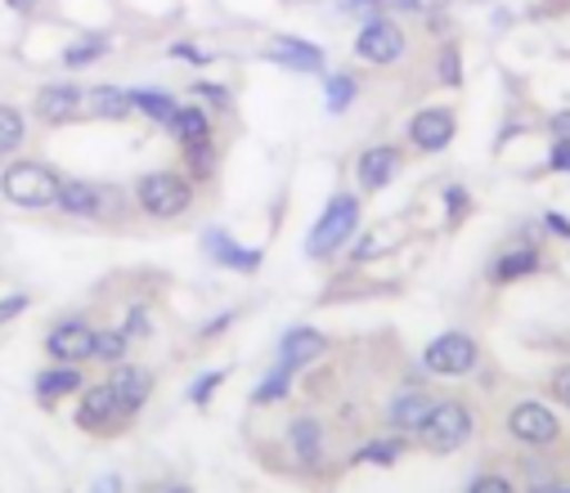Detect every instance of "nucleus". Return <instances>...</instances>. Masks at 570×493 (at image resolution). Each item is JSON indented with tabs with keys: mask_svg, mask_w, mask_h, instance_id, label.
<instances>
[{
	"mask_svg": "<svg viewBox=\"0 0 570 493\" xmlns=\"http://www.w3.org/2000/svg\"><path fill=\"white\" fill-rule=\"evenodd\" d=\"M418 435H422V444H427L431 453H453V449H463V444L472 440V409L459 404V400H440Z\"/></svg>",
	"mask_w": 570,
	"mask_h": 493,
	"instance_id": "4",
	"label": "nucleus"
},
{
	"mask_svg": "<svg viewBox=\"0 0 570 493\" xmlns=\"http://www.w3.org/2000/svg\"><path fill=\"white\" fill-rule=\"evenodd\" d=\"M81 108H86V90L81 85H46L37 94V117L46 121V127H63V121H72Z\"/></svg>",
	"mask_w": 570,
	"mask_h": 493,
	"instance_id": "11",
	"label": "nucleus"
},
{
	"mask_svg": "<svg viewBox=\"0 0 570 493\" xmlns=\"http://www.w3.org/2000/svg\"><path fill=\"white\" fill-rule=\"evenodd\" d=\"M171 59H180V63H198V68L211 63V54L198 50V46H189V41H176V46H171Z\"/></svg>",
	"mask_w": 570,
	"mask_h": 493,
	"instance_id": "35",
	"label": "nucleus"
},
{
	"mask_svg": "<svg viewBox=\"0 0 570 493\" xmlns=\"http://www.w3.org/2000/svg\"><path fill=\"white\" fill-rule=\"evenodd\" d=\"M28 127H23V112L10 108V103H0V158H10L19 144H23Z\"/></svg>",
	"mask_w": 570,
	"mask_h": 493,
	"instance_id": "25",
	"label": "nucleus"
},
{
	"mask_svg": "<svg viewBox=\"0 0 570 493\" xmlns=\"http://www.w3.org/2000/svg\"><path fill=\"white\" fill-rule=\"evenodd\" d=\"M103 50H108V46H103V37H86V41H77V46H68V50H63V63H68V68H90Z\"/></svg>",
	"mask_w": 570,
	"mask_h": 493,
	"instance_id": "28",
	"label": "nucleus"
},
{
	"mask_svg": "<svg viewBox=\"0 0 570 493\" xmlns=\"http://www.w3.org/2000/svg\"><path fill=\"white\" fill-rule=\"evenodd\" d=\"M396 171H400V149H391V144H378V149L360 153V162H356V180H360V189H369V193L387 189V184L396 180Z\"/></svg>",
	"mask_w": 570,
	"mask_h": 493,
	"instance_id": "12",
	"label": "nucleus"
},
{
	"mask_svg": "<svg viewBox=\"0 0 570 493\" xmlns=\"http://www.w3.org/2000/svg\"><path fill=\"white\" fill-rule=\"evenodd\" d=\"M230 319H234V314H220V319H211V323L202 328V336H216V332H224V328H230Z\"/></svg>",
	"mask_w": 570,
	"mask_h": 493,
	"instance_id": "44",
	"label": "nucleus"
},
{
	"mask_svg": "<svg viewBox=\"0 0 570 493\" xmlns=\"http://www.w3.org/2000/svg\"><path fill=\"white\" fill-rule=\"evenodd\" d=\"M431 409H436V400H431L427 391H404V395H396V400H391V409H387V422H391L396 431L413 435V431H422V426H427Z\"/></svg>",
	"mask_w": 570,
	"mask_h": 493,
	"instance_id": "16",
	"label": "nucleus"
},
{
	"mask_svg": "<svg viewBox=\"0 0 570 493\" xmlns=\"http://www.w3.org/2000/svg\"><path fill=\"white\" fill-rule=\"evenodd\" d=\"M468 493H517V489H512L508 475H477V480L468 484Z\"/></svg>",
	"mask_w": 570,
	"mask_h": 493,
	"instance_id": "32",
	"label": "nucleus"
},
{
	"mask_svg": "<svg viewBox=\"0 0 570 493\" xmlns=\"http://www.w3.org/2000/svg\"><path fill=\"white\" fill-rule=\"evenodd\" d=\"M351 99H356V77L351 72H337V77H328V112H347L351 108Z\"/></svg>",
	"mask_w": 570,
	"mask_h": 493,
	"instance_id": "27",
	"label": "nucleus"
},
{
	"mask_svg": "<svg viewBox=\"0 0 570 493\" xmlns=\"http://www.w3.org/2000/svg\"><path fill=\"white\" fill-rule=\"evenodd\" d=\"M108 386L118 391L122 417H131V413H140V409L149 404V395H153V373H149V368H118V373L108 378Z\"/></svg>",
	"mask_w": 570,
	"mask_h": 493,
	"instance_id": "13",
	"label": "nucleus"
},
{
	"mask_svg": "<svg viewBox=\"0 0 570 493\" xmlns=\"http://www.w3.org/2000/svg\"><path fill=\"white\" fill-rule=\"evenodd\" d=\"M171 127V135L180 140V149L184 144H207L211 140V117L202 112V108H176V117L167 121Z\"/></svg>",
	"mask_w": 570,
	"mask_h": 493,
	"instance_id": "22",
	"label": "nucleus"
},
{
	"mask_svg": "<svg viewBox=\"0 0 570 493\" xmlns=\"http://www.w3.org/2000/svg\"><path fill=\"white\" fill-rule=\"evenodd\" d=\"M270 59L283 63V68H292V72H323V50L310 46V41H301V37H279L270 46Z\"/></svg>",
	"mask_w": 570,
	"mask_h": 493,
	"instance_id": "18",
	"label": "nucleus"
},
{
	"mask_svg": "<svg viewBox=\"0 0 570 493\" xmlns=\"http://www.w3.org/2000/svg\"><path fill=\"white\" fill-rule=\"evenodd\" d=\"M136 202H140V211L153 215V220H176V215L189 211L193 189H189V180L176 175V171H149V175H140V184H136Z\"/></svg>",
	"mask_w": 570,
	"mask_h": 493,
	"instance_id": "3",
	"label": "nucleus"
},
{
	"mask_svg": "<svg viewBox=\"0 0 570 493\" xmlns=\"http://www.w3.org/2000/svg\"><path fill=\"white\" fill-rule=\"evenodd\" d=\"M508 431H512L521 444H534V449L557 444V435H561L557 413H552L548 404H539V400H521V404L508 413Z\"/></svg>",
	"mask_w": 570,
	"mask_h": 493,
	"instance_id": "7",
	"label": "nucleus"
},
{
	"mask_svg": "<svg viewBox=\"0 0 570 493\" xmlns=\"http://www.w3.org/2000/svg\"><path fill=\"white\" fill-rule=\"evenodd\" d=\"M552 131H557V140H570V112H561V117L552 121Z\"/></svg>",
	"mask_w": 570,
	"mask_h": 493,
	"instance_id": "45",
	"label": "nucleus"
},
{
	"mask_svg": "<svg viewBox=\"0 0 570 493\" xmlns=\"http://www.w3.org/2000/svg\"><path fill=\"white\" fill-rule=\"evenodd\" d=\"M46 354L59 363H81L94 359V328H86L81 319H63L50 336H46Z\"/></svg>",
	"mask_w": 570,
	"mask_h": 493,
	"instance_id": "8",
	"label": "nucleus"
},
{
	"mask_svg": "<svg viewBox=\"0 0 570 493\" xmlns=\"http://www.w3.org/2000/svg\"><path fill=\"white\" fill-rule=\"evenodd\" d=\"M220 382H224V373H202V378L189 386V400H193V404H207L211 391H220Z\"/></svg>",
	"mask_w": 570,
	"mask_h": 493,
	"instance_id": "31",
	"label": "nucleus"
},
{
	"mask_svg": "<svg viewBox=\"0 0 570 493\" xmlns=\"http://www.w3.org/2000/svg\"><path fill=\"white\" fill-rule=\"evenodd\" d=\"M477 359H481V350H477V341L468 332H444L422 354V363L431 368L436 378H463V373H472V368H477Z\"/></svg>",
	"mask_w": 570,
	"mask_h": 493,
	"instance_id": "5",
	"label": "nucleus"
},
{
	"mask_svg": "<svg viewBox=\"0 0 570 493\" xmlns=\"http://www.w3.org/2000/svg\"><path fill=\"white\" fill-rule=\"evenodd\" d=\"M6 6H10V10H19V14H32V10L41 6V0H6Z\"/></svg>",
	"mask_w": 570,
	"mask_h": 493,
	"instance_id": "46",
	"label": "nucleus"
},
{
	"mask_svg": "<svg viewBox=\"0 0 570 493\" xmlns=\"http://www.w3.org/2000/svg\"><path fill=\"white\" fill-rule=\"evenodd\" d=\"M184 158H189L193 175H207L211 171V140L207 144H184Z\"/></svg>",
	"mask_w": 570,
	"mask_h": 493,
	"instance_id": "33",
	"label": "nucleus"
},
{
	"mask_svg": "<svg viewBox=\"0 0 570 493\" xmlns=\"http://www.w3.org/2000/svg\"><path fill=\"white\" fill-rule=\"evenodd\" d=\"M557 493H570V489H557Z\"/></svg>",
	"mask_w": 570,
	"mask_h": 493,
	"instance_id": "47",
	"label": "nucleus"
},
{
	"mask_svg": "<svg viewBox=\"0 0 570 493\" xmlns=\"http://www.w3.org/2000/svg\"><path fill=\"white\" fill-rule=\"evenodd\" d=\"M543 224H548V229H552L557 238H566V242H570V220H566V215H557V211H548V215H543Z\"/></svg>",
	"mask_w": 570,
	"mask_h": 493,
	"instance_id": "42",
	"label": "nucleus"
},
{
	"mask_svg": "<svg viewBox=\"0 0 570 493\" xmlns=\"http://www.w3.org/2000/svg\"><path fill=\"white\" fill-rule=\"evenodd\" d=\"M72 391H81V368L77 363H59V368H50V373L37 378V395L46 404H54V400H63Z\"/></svg>",
	"mask_w": 570,
	"mask_h": 493,
	"instance_id": "23",
	"label": "nucleus"
},
{
	"mask_svg": "<svg viewBox=\"0 0 570 493\" xmlns=\"http://www.w3.org/2000/svg\"><path fill=\"white\" fill-rule=\"evenodd\" d=\"M108 189H99V184H86V180H68L63 189H59V211H68V215H86V220H99L103 211H108Z\"/></svg>",
	"mask_w": 570,
	"mask_h": 493,
	"instance_id": "14",
	"label": "nucleus"
},
{
	"mask_svg": "<svg viewBox=\"0 0 570 493\" xmlns=\"http://www.w3.org/2000/svg\"><path fill=\"white\" fill-rule=\"evenodd\" d=\"M356 224H360V198L337 193V198L323 207V215L314 220V229H310V238H306V252H310L314 261L332 256L337 247L356 233Z\"/></svg>",
	"mask_w": 570,
	"mask_h": 493,
	"instance_id": "2",
	"label": "nucleus"
},
{
	"mask_svg": "<svg viewBox=\"0 0 570 493\" xmlns=\"http://www.w3.org/2000/svg\"><path fill=\"white\" fill-rule=\"evenodd\" d=\"M59 189H63V180L41 162H10L6 171H0V193H6L14 207H28V211L54 207Z\"/></svg>",
	"mask_w": 570,
	"mask_h": 493,
	"instance_id": "1",
	"label": "nucleus"
},
{
	"mask_svg": "<svg viewBox=\"0 0 570 493\" xmlns=\"http://www.w3.org/2000/svg\"><path fill=\"white\" fill-rule=\"evenodd\" d=\"M453 112L449 108H422L413 121H409V140H413V149H422V153H440V149H449V140H453Z\"/></svg>",
	"mask_w": 570,
	"mask_h": 493,
	"instance_id": "9",
	"label": "nucleus"
},
{
	"mask_svg": "<svg viewBox=\"0 0 570 493\" xmlns=\"http://www.w3.org/2000/svg\"><path fill=\"white\" fill-rule=\"evenodd\" d=\"M127 332L122 328H103V332H94V359L99 363H122L127 359Z\"/></svg>",
	"mask_w": 570,
	"mask_h": 493,
	"instance_id": "26",
	"label": "nucleus"
},
{
	"mask_svg": "<svg viewBox=\"0 0 570 493\" xmlns=\"http://www.w3.org/2000/svg\"><path fill=\"white\" fill-rule=\"evenodd\" d=\"M400 449H404L400 440H373V444H364V449L356 453V462H382V466H387V462L400 457Z\"/></svg>",
	"mask_w": 570,
	"mask_h": 493,
	"instance_id": "30",
	"label": "nucleus"
},
{
	"mask_svg": "<svg viewBox=\"0 0 570 493\" xmlns=\"http://www.w3.org/2000/svg\"><path fill=\"white\" fill-rule=\"evenodd\" d=\"M86 112L90 117H108V121H122V117L136 112L131 108V90H122V85H94V90H86Z\"/></svg>",
	"mask_w": 570,
	"mask_h": 493,
	"instance_id": "19",
	"label": "nucleus"
},
{
	"mask_svg": "<svg viewBox=\"0 0 570 493\" xmlns=\"http://www.w3.org/2000/svg\"><path fill=\"white\" fill-rule=\"evenodd\" d=\"M90 493H122V475H99Z\"/></svg>",
	"mask_w": 570,
	"mask_h": 493,
	"instance_id": "43",
	"label": "nucleus"
},
{
	"mask_svg": "<svg viewBox=\"0 0 570 493\" xmlns=\"http://www.w3.org/2000/svg\"><path fill=\"white\" fill-rule=\"evenodd\" d=\"M319 354H323V336L314 328H292L279 341V368H283V373H297V368H306Z\"/></svg>",
	"mask_w": 570,
	"mask_h": 493,
	"instance_id": "17",
	"label": "nucleus"
},
{
	"mask_svg": "<svg viewBox=\"0 0 570 493\" xmlns=\"http://www.w3.org/2000/svg\"><path fill=\"white\" fill-rule=\"evenodd\" d=\"M552 171H566V175H570V140H557V149H552Z\"/></svg>",
	"mask_w": 570,
	"mask_h": 493,
	"instance_id": "41",
	"label": "nucleus"
},
{
	"mask_svg": "<svg viewBox=\"0 0 570 493\" xmlns=\"http://www.w3.org/2000/svg\"><path fill=\"white\" fill-rule=\"evenodd\" d=\"M440 81H449V85L463 81V72H459V50H444V54H440Z\"/></svg>",
	"mask_w": 570,
	"mask_h": 493,
	"instance_id": "36",
	"label": "nucleus"
},
{
	"mask_svg": "<svg viewBox=\"0 0 570 493\" xmlns=\"http://www.w3.org/2000/svg\"><path fill=\"white\" fill-rule=\"evenodd\" d=\"M444 207H449V220H459V215L468 211V189H459V184H453V189L444 193Z\"/></svg>",
	"mask_w": 570,
	"mask_h": 493,
	"instance_id": "37",
	"label": "nucleus"
},
{
	"mask_svg": "<svg viewBox=\"0 0 570 493\" xmlns=\"http://www.w3.org/2000/svg\"><path fill=\"white\" fill-rule=\"evenodd\" d=\"M112 417H122V404H118V391H112L108 382H99V386L81 391V409H77V422H81L86 431H103Z\"/></svg>",
	"mask_w": 570,
	"mask_h": 493,
	"instance_id": "15",
	"label": "nucleus"
},
{
	"mask_svg": "<svg viewBox=\"0 0 570 493\" xmlns=\"http://www.w3.org/2000/svg\"><path fill=\"white\" fill-rule=\"evenodd\" d=\"M202 252H207L220 270H239V274L261 270V252H248V247H239L224 229H207V233H202Z\"/></svg>",
	"mask_w": 570,
	"mask_h": 493,
	"instance_id": "10",
	"label": "nucleus"
},
{
	"mask_svg": "<svg viewBox=\"0 0 570 493\" xmlns=\"http://www.w3.org/2000/svg\"><path fill=\"white\" fill-rule=\"evenodd\" d=\"M122 332H127V341H136V336H144V332H149V314H144V310H131V323H127Z\"/></svg>",
	"mask_w": 570,
	"mask_h": 493,
	"instance_id": "39",
	"label": "nucleus"
},
{
	"mask_svg": "<svg viewBox=\"0 0 570 493\" xmlns=\"http://www.w3.org/2000/svg\"><path fill=\"white\" fill-rule=\"evenodd\" d=\"M131 108H136V112H144L149 121H162V127L176 117V99H171V94H162V90H131Z\"/></svg>",
	"mask_w": 570,
	"mask_h": 493,
	"instance_id": "24",
	"label": "nucleus"
},
{
	"mask_svg": "<svg viewBox=\"0 0 570 493\" xmlns=\"http://www.w3.org/2000/svg\"><path fill=\"white\" fill-rule=\"evenodd\" d=\"M202 99H211V103H230V94H224V85H216V81H198L193 85Z\"/></svg>",
	"mask_w": 570,
	"mask_h": 493,
	"instance_id": "40",
	"label": "nucleus"
},
{
	"mask_svg": "<svg viewBox=\"0 0 570 493\" xmlns=\"http://www.w3.org/2000/svg\"><path fill=\"white\" fill-rule=\"evenodd\" d=\"M534 270H539V252H534V247H512V252H503L490 265V279L494 283H517V279H530Z\"/></svg>",
	"mask_w": 570,
	"mask_h": 493,
	"instance_id": "21",
	"label": "nucleus"
},
{
	"mask_svg": "<svg viewBox=\"0 0 570 493\" xmlns=\"http://www.w3.org/2000/svg\"><path fill=\"white\" fill-rule=\"evenodd\" d=\"M356 54L364 59V63H373V68H387V63H396L400 54H404V32L391 23V19H369L364 28H360V37H356Z\"/></svg>",
	"mask_w": 570,
	"mask_h": 493,
	"instance_id": "6",
	"label": "nucleus"
},
{
	"mask_svg": "<svg viewBox=\"0 0 570 493\" xmlns=\"http://www.w3.org/2000/svg\"><path fill=\"white\" fill-rule=\"evenodd\" d=\"M548 386H552L557 404H561V409L570 413V363H566V368H557V373H552V382H548Z\"/></svg>",
	"mask_w": 570,
	"mask_h": 493,
	"instance_id": "34",
	"label": "nucleus"
},
{
	"mask_svg": "<svg viewBox=\"0 0 570 493\" xmlns=\"http://www.w3.org/2000/svg\"><path fill=\"white\" fill-rule=\"evenodd\" d=\"M288 391H292V373H283V368H274V373H270V378H266V382L252 391V400H257V404H274V400H283Z\"/></svg>",
	"mask_w": 570,
	"mask_h": 493,
	"instance_id": "29",
	"label": "nucleus"
},
{
	"mask_svg": "<svg viewBox=\"0 0 570 493\" xmlns=\"http://www.w3.org/2000/svg\"><path fill=\"white\" fill-rule=\"evenodd\" d=\"M28 310V296H6L0 301V323H10V319H19Z\"/></svg>",
	"mask_w": 570,
	"mask_h": 493,
	"instance_id": "38",
	"label": "nucleus"
},
{
	"mask_svg": "<svg viewBox=\"0 0 570 493\" xmlns=\"http://www.w3.org/2000/svg\"><path fill=\"white\" fill-rule=\"evenodd\" d=\"M288 444H292V453H297L301 466H319L323 462V431H319L314 417H297L288 426Z\"/></svg>",
	"mask_w": 570,
	"mask_h": 493,
	"instance_id": "20",
	"label": "nucleus"
}]
</instances>
